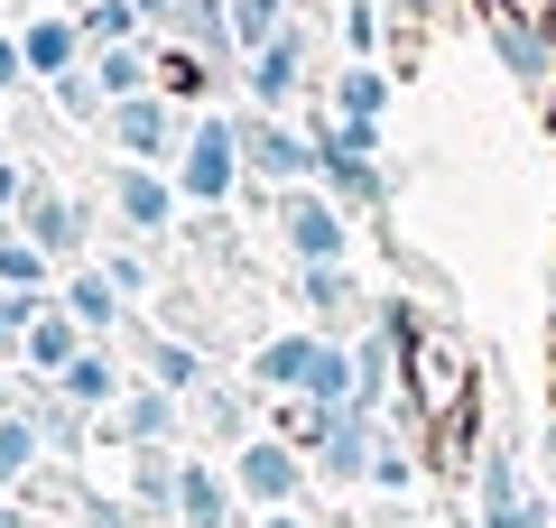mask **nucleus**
Instances as JSON below:
<instances>
[{"instance_id": "7ed1b4c3", "label": "nucleus", "mask_w": 556, "mask_h": 528, "mask_svg": "<svg viewBox=\"0 0 556 528\" xmlns=\"http://www.w3.org/2000/svg\"><path fill=\"white\" fill-rule=\"evenodd\" d=\"M232 176H241V130H232V121H195L177 186H186L195 204H223V196H232Z\"/></svg>"}, {"instance_id": "a19ab883", "label": "nucleus", "mask_w": 556, "mask_h": 528, "mask_svg": "<svg viewBox=\"0 0 556 528\" xmlns=\"http://www.w3.org/2000/svg\"><path fill=\"white\" fill-rule=\"evenodd\" d=\"M547 473H556V408H547Z\"/></svg>"}, {"instance_id": "473e14b6", "label": "nucleus", "mask_w": 556, "mask_h": 528, "mask_svg": "<svg viewBox=\"0 0 556 528\" xmlns=\"http://www.w3.org/2000/svg\"><path fill=\"white\" fill-rule=\"evenodd\" d=\"M102 102V84H84V75H56V112H93Z\"/></svg>"}, {"instance_id": "2f4dec72", "label": "nucleus", "mask_w": 556, "mask_h": 528, "mask_svg": "<svg viewBox=\"0 0 556 528\" xmlns=\"http://www.w3.org/2000/svg\"><path fill=\"white\" fill-rule=\"evenodd\" d=\"M371 482H380V491H408L417 473H408V454H399V445H380V464H371Z\"/></svg>"}, {"instance_id": "c9c22d12", "label": "nucleus", "mask_w": 556, "mask_h": 528, "mask_svg": "<svg viewBox=\"0 0 556 528\" xmlns=\"http://www.w3.org/2000/svg\"><path fill=\"white\" fill-rule=\"evenodd\" d=\"M20 196H28V176L10 167V158H0V214H20Z\"/></svg>"}, {"instance_id": "a878e982", "label": "nucleus", "mask_w": 556, "mask_h": 528, "mask_svg": "<svg viewBox=\"0 0 556 528\" xmlns=\"http://www.w3.org/2000/svg\"><path fill=\"white\" fill-rule=\"evenodd\" d=\"M380 102H390V84H380V75H362V65L334 84V112H343V121H380Z\"/></svg>"}, {"instance_id": "f8f14e48", "label": "nucleus", "mask_w": 556, "mask_h": 528, "mask_svg": "<svg viewBox=\"0 0 556 528\" xmlns=\"http://www.w3.org/2000/svg\"><path fill=\"white\" fill-rule=\"evenodd\" d=\"M232 519V482L214 464H177V528H223Z\"/></svg>"}, {"instance_id": "ea45409f", "label": "nucleus", "mask_w": 556, "mask_h": 528, "mask_svg": "<svg viewBox=\"0 0 556 528\" xmlns=\"http://www.w3.org/2000/svg\"><path fill=\"white\" fill-rule=\"evenodd\" d=\"M0 528H28V510H10V501H0Z\"/></svg>"}, {"instance_id": "c756f323", "label": "nucleus", "mask_w": 556, "mask_h": 528, "mask_svg": "<svg viewBox=\"0 0 556 528\" xmlns=\"http://www.w3.org/2000/svg\"><path fill=\"white\" fill-rule=\"evenodd\" d=\"M269 20H278V0H241V10H232V28H241V38H251V47H269V38H278Z\"/></svg>"}, {"instance_id": "bb28decb", "label": "nucleus", "mask_w": 556, "mask_h": 528, "mask_svg": "<svg viewBox=\"0 0 556 528\" xmlns=\"http://www.w3.org/2000/svg\"><path fill=\"white\" fill-rule=\"evenodd\" d=\"M139 75H149V65H139V47H112V56L93 65V84H102L112 102H130V93H139Z\"/></svg>"}, {"instance_id": "f03ea898", "label": "nucleus", "mask_w": 556, "mask_h": 528, "mask_svg": "<svg viewBox=\"0 0 556 528\" xmlns=\"http://www.w3.org/2000/svg\"><path fill=\"white\" fill-rule=\"evenodd\" d=\"M232 482L251 491L260 510H288V501H298V482H306V454L288 445V436H251L241 464H232Z\"/></svg>"}, {"instance_id": "39448f33", "label": "nucleus", "mask_w": 556, "mask_h": 528, "mask_svg": "<svg viewBox=\"0 0 556 528\" xmlns=\"http://www.w3.org/2000/svg\"><path fill=\"white\" fill-rule=\"evenodd\" d=\"M371 464H380L371 408H334V417H325V445H316V473H325V482H371Z\"/></svg>"}, {"instance_id": "6e6552de", "label": "nucleus", "mask_w": 556, "mask_h": 528, "mask_svg": "<svg viewBox=\"0 0 556 528\" xmlns=\"http://www.w3.org/2000/svg\"><path fill=\"white\" fill-rule=\"evenodd\" d=\"M316 352H325V334H269V343H260L251 352V380H260V390H288V399H298L306 390V372H316Z\"/></svg>"}, {"instance_id": "5701e85b", "label": "nucleus", "mask_w": 556, "mask_h": 528, "mask_svg": "<svg viewBox=\"0 0 556 528\" xmlns=\"http://www.w3.org/2000/svg\"><path fill=\"white\" fill-rule=\"evenodd\" d=\"M20 56H28V75H65V65H75V28L65 20H38L20 38Z\"/></svg>"}, {"instance_id": "6ab92c4d", "label": "nucleus", "mask_w": 556, "mask_h": 528, "mask_svg": "<svg viewBox=\"0 0 556 528\" xmlns=\"http://www.w3.org/2000/svg\"><path fill=\"white\" fill-rule=\"evenodd\" d=\"M139 352H149V372H159V390H204V362H195V343H167V334H149V343H139Z\"/></svg>"}, {"instance_id": "4468645a", "label": "nucleus", "mask_w": 556, "mask_h": 528, "mask_svg": "<svg viewBox=\"0 0 556 528\" xmlns=\"http://www.w3.org/2000/svg\"><path fill=\"white\" fill-rule=\"evenodd\" d=\"M121 436L130 445H167L177 436V390H159V380L149 390H121Z\"/></svg>"}, {"instance_id": "cd10ccee", "label": "nucleus", "mask_w": 556, "mask_h": 528, "mask_svg": "<svg viewBox=\"0 0 556 528\" xmlns=\"http://www.w3.org/2000/svg\"><path fill=\"white\" fill-rule=\"evenodd\" d=\"M38 306H47V297H20V288H0V352H20V343H28Z\"/></svg>"}, {"instance_id": "f3484780", "label": "nucleus", "mask_w": 556, "mask_h": 528, "mask_svg": "<svg viewBox=\"0 0 556 528\" xmlns=\"http://www.w3.org/2000/svg\"><path fill=\"white\" fill-rule=\"evenodd\" d=\"M298 56H306L298 38H269V47H251V93H260V102H288V93H298V75H306Z\"/></svg>"}, {"instance_id": "9b49d317", "label": "nucleus", "mask_w": 556, "mask_h": 528, "mask_svg": "<svg viewBox=\"0 0 556 528\" xmlns=\"http://www.w3.org/2000/svg\"><path fill=\"white\" fill-rule=\"evenodd\" d=\"M112 204H121L130 232H167V223H177V186L149 176V167H121V176H112Z\"/></svg>"}, {"instance_id": "4be33fe9", "label": "nucleus", "mask_w": 556, "mask_h": 528, "mask_svg": "<svg viewBox=\"0 0 556 528\" xmlns=\"http://www.w3.org/2000/svg\"><path fill=\"white\" fill-rule=\"evenodd\" d=\"M56 390L75 399V408H102V399H112L121 380H112V362H102V352H75V362L56 372Z\"/></svg>"}, {"instance_id": "393cba45", "label": "nucleus", "mask_w": 556, "mask_h": 528, "mask_svg": "<svg viewBox=\"0 0 556 528\" xmlns=\"http://www.w3.org/2000/svg\"><path fill=\"white\" fill-rule=\"evenodd\" d=\"M298 297H306L316 315H362V288H353L343 269H306V278H298Z\"/></svg>"}, {"instance_id": "f257e3e1", "label": "nucleus", "mask_w": 556, "mask_h": 528, "mask_svg": "<svg viewBox=\"0 0 556 528\" xmlns=\"http://www.w3.org/2000/svg\"><path fill=\"white\" fill-rule=\"evenodd\" d=\"M473 528H547V501L519 482L510 445H482L473 454Z\"/></svg>"}, {"instance_id": "1a4fd4ad", "label": "nucleus", "mask_w": 556, "mask_h": 528, "mask_svg": "<svg viewBox=\"0 0 556 528\" xmlns=\"http://www.w3.org/2000/svg\"><path fill=\"white\" fill-rule=\"evenodd\" d=\"M20 232L38 241V251H84V204H65L56 186H28L20 196Z\"/></svg>"}, {"instance_id": "a211bd4d", "label": "nucleus", "mask_w": 556, "mask_h": 528, "mask_svg": "<svg viewBox=\"0 0 556 528\" xmlns=\"http://www.w3.org/2000/svg\"><path fill=\"white\" fill-rule=\"evenodd\" d=\"M38 417H20V408H0V491H20L28 473H38Z\"/></svg>"}, {"instance_id": "0eeeda50", "label": "nucleus", "mask_w": 556, "mask_h": 528, "mask_svg": "<svg viewBox=\"0 0 556 528\" xmlns=\"http://www.w3.org/2000/svg\"><path fill=\"white\" fill-rule=\"evenodd\" d=\"M167 139H177V121H167V102H159V93H130V102L112 112V149L130 158V167L167 158Z\"/></svg>"}, {"instance_id": "aec40b11", "label": "nucleus", "mask_w": 556, "mask_h": 528, "mask_svg": "<svg viewBox=\"0 0 556 528\" xmlns=\"http://www.w3.org/2000/svg\"><path fill=\"white\" fill-rule=\"evenodd\" d=\"M298 399H316V408H353V352H343V343H325Z\"/></svg>"}, {"instance_id": "c85d7f7f", "label": "nucleus", "mask_w": 556, "mask_h": 528, "mask_svg": "<svg viewBox=\"0 0 556 528\" xmlns=\"http://www.w3.org/2000/svg\"><path fill=\"white\" fill-rule=\"evenodd\" d=\"M204 427H214V436H241V445H251V408H241L232 390H204Z\"/></svg>"}, {"instance_id": "58836bf2", "label": "nucleus", "mask_w": 556, "mask_h": 528, "mask_svg": "<svg viewBox=\"0 0 556 528\" xmlns=\"http://www.w3.org/2000/svg\"><path fill=\"white\" fill-rule=\"evenodd\" d=\"M139 10H149V20H177V0H139Z\"/></svg>"}, {"instance_id": "4c0bfd02", "label": "nucleus", "mask_w": 556, "mask_h": 528, "mask_svg": "<svg viewBox=\"0 0 556 528\" xmlns=\"http://www.w3.org/2000/svg\"><path fill=\"white\" fill-rule=\"evenodd\" d=\"M260 528H306V519H298V510H269V519H260Z\"/></svg>"}, {"instance_id": "20e7f679", "label": "nucleus", "mask_w": 556, "mask_h": 528, "mask_svg": "<svg viewBox=\"0 0 556 528\" xmlns=\"http://www.w3.org/2000/svg\"><path fill=\"white\" fill-rule=\"evenodd\" d=\"M278 232L306 269H343V214L325 196H278Z\"/></svg>"}, {"instance_id": "ddd939ff", "label": "nucleus", "mask_w": 556, "mask_h": 528, "mask_svg": "<svg viewBox=\"0 0 556 528\" xmlns=\"http://www.w3.org/2000/svg\"><path fill=\"white\" fill-rule=\"evenodd\" d=\"M75 352H84V325H75V315H65V306H38V325H28L20 362H28V372H47V380H56L65 362H75Z\"/></svg>"}, {"instance_id": "7c9ffc66", "label": "nucleus", "mask_w": 556, "mask_h": 528, "mask_svg": "<svg viewBox=\"0 0 556 528\" xmlns=\"http://www.w3.org/2000/svg\"><path fill=\"white\" fill-rule=\"evenodd\" d=\"M102 278H112L121 297H139V288H149V260H139V251H112V260H102Z\"/></svg>"}, {"instance_id": "b1692460", "label": "nucleus", "mask_w": 556, "mask_h": 528, "mask_svg": "<svg viewBox=\"0 0 556 528\" xmlns=\"http://www.w3.org/2000/svg\"><path fill=\"white\" fill-rule=\"evenodd\" d=\"M65 315H75V325H121V288L112 278H65Z\"/></svg>"}, {"instance_id": "dca6fc26", "label": "nucleus", "mask_w": 556, "mask_h": 528, "mask_svg": "<svg viewBox=\"0 0 556 528\" xmlns=\"http://www.w3.org/2000/svg\"><path fill=\"white\" fill-rule=\"evenodd\" d=\"M325 186H334V196L353 204V214H371V204L390 196V176H380L371 158H353V149H325Z\"/></svg>"}, {"instance_id": "f704fd0d", "label": "nucleus", "mask_w": 556, "mask_h": 528, "mask_svg": "<svg viewBox=\"0 0 556 528\" xmlns=\"http://www.w3.org/2000/svg\"><path fill=\"white\" fill-rule=\"evenodd\" d=\"M84 528H130V519H121V501H102V491H84Z\"/></svg>"}, {"instance_id": "79ce46f5", "label": "nucleus", "mask_w": 556, "mask_h": 528, "mask_svg": "<svg viewBox=\"0 0 556 528\" xmlns=\"http://www.w3.org/2000/svg\"><path fill=\"white\" fill-rule=\"evenodd\" d=\"M0 408H10V390H0Z\"/></svg>"}, {"instance_id": "e433bc0d", "label": "nucleus", "mask_w": 556, "mask_h": 528, "mask_svg": "<svg viewBox=\"0 0 556 528\" xmlns=\"http://www.w3.org/2000/svg\"><path fill=\"white\" fill-rule=\"evenodd\" d=\"M28 75V56H20V38H0V84H20Z\"/></svg>"}, {"instance_id": "9d476101", "label": "nucleus", "mask_w": 556, "mask_h": 528, "mask_svg": "<svg viewBox=\"0 0 556 528\" xmlns=\"http://www.w3.org/2000/svg\"><path fill=\"white\" fill-rule=\"evenodd\" d=\"M492 47H501V65H510V75L529 84V93H547V84H556V47L538 38L529 20H510V10H492Z\"/></svg>"}, {"instance_id": "2eb2a0df", "label": "nucleus", "mask_w": 556, "mask_h": 528, "mask_svg": "<svg viewBox=\"0 0 556 528\" xmlns=\"http://www.w3.org/2000/svg\"><path fill=\"white\" fill-rule=\"evenodd\" d=\"M130 501L149 510V519H159V510L177 519V454L167 445H130Z\"/></svg>"}, {"instance_id": "72a5a7b5", "label": "nucleus", "mask_w": 556, "mask_h": 528, "mask_svg": "<svg viewBox=\"0 0 556 528\" xmlns=\"http://www.w3.org/2000/svg\"><path fill=\"white\" fill-rule=\"evenodd\" d=\"M84 28H93V38H121V28H130V10H121V0H93V10H84Z\"/></svg>"}, {"instance_id": "423d86ee", "label": "nucleus", "mask_w": 556, "mask_h": 528, "mask_svg": "<svg viewBox=\"0 0 556 528\" xmlns=\"http://www.w3.org/2000/svg\"><path fill=\"white\" fill-rule=\"evenodd\" d=\"M241 158L269 176L278 196H288V176H325V149H316V139H288V130H269V121H251V130H241Z\"/></svg>"}, {"instance_id": "412c9836", "label": "nucleus", "mask_w": 556, "mask_h": 528, "mask_svg": "<svg viewBox=\"0 0 556 528\" xmlns=\"http://www.w3.org/2000/svg\"><path fill=\"white\" fill-rule=\"evenodd\" d=\"M0 288H20V297H47V251L28 232H0Z\"/></svg>"}]
</instances>
